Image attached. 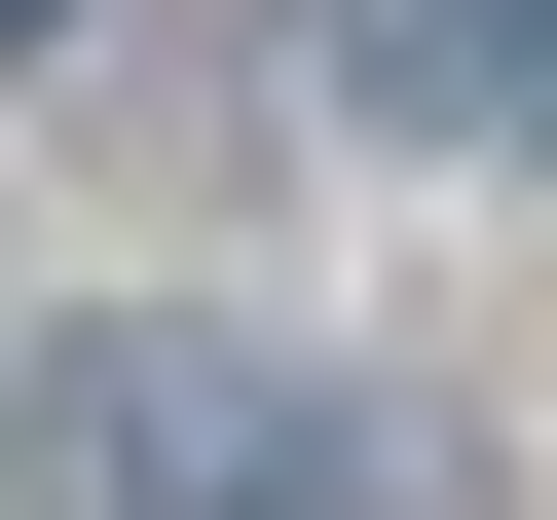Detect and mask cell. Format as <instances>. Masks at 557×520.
I'll list each match as a JSON object with an SVG mask.
<instances>
[{
  "label": "cell",
  "instance_id": "obj_1",
  "mask_svg": "<svg viewBox=\"0 0 557 520\" xmlns=\"http://www.w3.org/2000/svg\"><path fill=\"white\" fill-rule=\"evenodd\" d=\"M38 520H409V446L260 335H38Z\"/></svg>",
  "mask_w": 557,
  "mask_h": 520
},
{
  "label": "cell",
  "instance_id": "obj_2",
  "mask_svg": "<svg viewBox=\"0 0 557 520\" xmlns=\"http://www.w3.org/2000/svg\"><path fill=\"white\" fill-rule=\"evenodd\" d=\"M335 75L409 149H557V0H335Z\"/></svg>",
  "mask_w": 557,
  "mask_h": 520
}]
</instances>
